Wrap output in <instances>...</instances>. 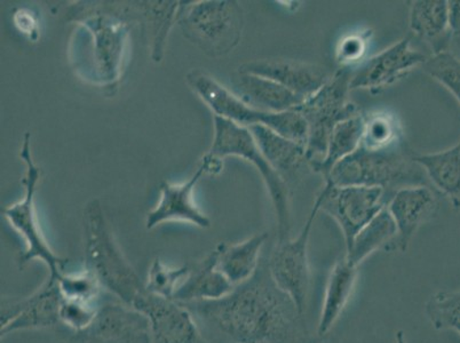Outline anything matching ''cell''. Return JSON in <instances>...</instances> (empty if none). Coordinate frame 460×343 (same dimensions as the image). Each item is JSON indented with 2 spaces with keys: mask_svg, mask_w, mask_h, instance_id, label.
Masks as SVG:
<instances>
[{
  "mask_svg": "<svg viewBox=\"0 0 460 343\" xmlns=\"http://www.w3.org/2000/svg\"><path fill=\"white\" fill-rule=\"evenodd\" d=\"M208 343H309L303 313L271 279L269 267L225 298L181 303Z\"/></svg>",
  "mask_w": 460,
  "mask_h": 343,
  "instance_id": "obj_1",
  "label": "cell"
},
{
  "mask_svg": "<svg viewBox=\"0 0 460 343\" xmlns=\"http://www.w3.org/2000/svg\"><path fill=\"white\" fill-rule=\"evenodd\" d=\"M416 154L405 142L390 149L359 148L333 167L325 182L333 186L382 188L388 202L402 188L430 186L424 169L418 164Z\"/></svg>",
  "mask_w": 460,
  "mask_h": 343,
  "instance_id": "obj_2",
  "label": "cell"
},
{
  "mask_svg": "<svg viewBox=\"0 0 460 343\" xmlns=\"http://www.w3.org/2000/svg\"><path fill=\"white\" fill-rule=\"evenodd\" d=\"M86 268L102 286L132 307L146 291L145 283L116 244L102 205L92 200L84 210Z\"/></svg>",
  "mask_w": 460,
  "mask_h": 343,
  "instance_id": "obj_3",
  "label": "cell"
},
{
  "mask_svg": "<svg viewBox=\"0 0 460 343\" xmlns=\"http://www.w3.org/2000/svg\"><path fill=\"white\" fill-rule=\"evenodd\" d=\"M177 23L183 36L208 57L227 56L240 44L245 18L237 2L208 0L180 4Z\"/></svg>",
  "mask_w": 460,
  "mask_h": 343,
  "instance_id": "obj_4",
  "label": "cell"
},
{
  "mask_svg": "<svg viewBox=\"0 0 460 343\" xmlns=\"http://www.w3.org/2000/svg\"><path fill=\"white\" fill-rule=\"evenodd\" d=\"M186 81L190 89L215 112V116L228 119L246 128L254 127V125H263V127L273 129L279 136L306 146L308 125L300 112L296 110L284 112L257 110L200 70H191L190 73H188Z\"/></svg>",
  "mask_w": 460,
  "mask_h": 343,
  "instance_id": "obj_5",
  "label": "cell"
},
{
  "mask_svg": "<svg viewBox=\"0 0 460 343\" xmlns=\"http://www.w3.org/2000/svg\"><path fill=\"white\" fill-rule=\"evenodd\" d=\"M208 154L223 159L228 156L243 158L256 167L273 203L278 221V242L288 240L291 232L290 191L263 157L250 129L215 116V139Z\"/></svg>",
  "mask_w": 460,
  "mask_h": 343,
  "instance_id": "obj_6",
  "label": "cell"
},
{
  "mask_svg": "<svg viewBox=\"0 0 460 343\" xmlns=\"http://www.w3.org/2000/svg\"><path fill=\"white\" fill-rule=\"evenodd\" d=\"M350 74L352 68L339 69L323 87L296 109L307 121L306 152L311 165L323 159L334 128L359 114L357 104L349 99Z\"/></svg>",
  "mask_w": 460,
  "mask_h": 343,
  "instance_id": "obj_7",
  "label": "cell"
},
{
  "mask_svg": "<svg viewBox=\"0 0 460 343\" xmlns=\"http://www.w3.org/2000/svg\"><path fill=\"white\" fill-rule=\"evenodd\" d=\"M31 140V133L24 134L22 150L20 154L27 166L26 177L22 181L26 194L21 202L4 208L3 215L26 242V250L19 259L20 268L39 259L48 267L49 277L58 279L65 273V266L68 260L53 252L40 229L35 208V194L41 170L33 163Z\"/></svg>",
  "mask_w": 460,
  "mask_h": 343,
  "instance_id": "obj_8",
  "label": "cell"
},
{
  "mask_svg": "<svg viewBox=\"0 0 460 343\" xmlns=\"http://www.w3.org/2000/svg\"><path fill=\"white\" fill-rule=\"evenodd\" d=\"M316 198L320 200V212L332 216L341 227L346 250L350 248L358 233L388 204L386 192L382 188L338 187L330 182H325Z\"/></svg>",
  "mask_w": 460,
  "mask_h": 343,
  "instance_id": "obj_9",
  "label": "cell"
},
{
  "mask_svg": "<svg viewBox=\"0 0 460 343\" xmlns=\"http://www.w3.org/2000/svg\"><path fill=\"white\" fill-rule=\"evenodd\" d=\"M320 212V200L315 199L306 224L301 228L295 240L278 242L271 252L267 267L276 286L292 300L300 313L306 309L309 288H311V271L308 262L309 237L317 215Z\"/></svg>",
  "mask_w": 460,
  "mask_h": 343,
  "instance_id": "obj_10",
  "label": "cell"
},
{
  "mask_svg": "<svg viewBox=\"0 0 460 343\" xmlns=\"http://www.w3.org/2000/svg\"><path fill=\"white\" fill-rule=\"evenodd\" d=\"M79 24L92 36L94 76L102 84L119 81L128 36V23L111 12L90 11Z\"/></svg>",
  "mask_w": 460,
  "mask_h": 343,
  "instance_id": "obj_11",
  "label": "cell"
},
{
  "mask_svg": "<svg viewBox=\"0 0 460 343\" xmlns=\"http://www.w3.org/2000/svg\"><path fill=\"white\" fill-rule=\"evenodd\" d=\"M62 295L58 280L48 277L26 298H3L0 312L2 338L19 330L54 328L60 324Z\"/></svg>",
  "mask_w": 460,
  "mask_h": 343,
  "instance_id": "obj_12",
  "label": "cell"
},
{
  "mask_svg": "<svg viewBox=\"0 0 460 343\" xmlns=\"http://www.w3.org/2000/svg\"><path fill=\"white\" fill-rule=\"evenodd\" d=\"M411 40V35L404 37L377 56L361 62L357 69H352L350 91L378 92L407 76L417 66H424L429 57L412 48Z\"/></svg>",
  "mask_w": 460,
  "mask_h": 343,
  "instance_id": "obj_13",
  "label": "cell"
},
{
  "mask_svg": "<svg viewBox=\"0 0 460 343\" xmlns=\"http://www.w3.org/2000/svg\"><path fill=\"white\" fill-rule=\"evenodd\" d=\"M149 321L153 343H208L185 305L146 290L132 304Z\"/></svg>",
  "mask_w": 460,
  "mask_h": 343,
  "instance_id": "obj_14",
  "label": "cell"
},
{
  "mask_svg": "<svg viewBox=\"0 0 460 343\" xmlns=\"http://www.w3.org/2000/svg\"><path fill=\"white\" fill-rule=\"evenodd\" d=\"M79 334L89 343H153L147 317L128 304L100 307L94 323Z\"/></svg>",
  "mask_w": 460,
  "mask_h": 343,
  "instance_id": "obj_15",
  "label": "cell"
},
{
  "mask_svg": "<svg viewBox=\"0 0 460 343\" xmlns=\"http://www.w3.org/2000/svg\"><path fill=\"white\" fill-rule=\"evenodd\" d=\"M238 71L270 78L305 100L315 94L332 76L324 66L288 58L248 62Z\"/></svg>",
  "mask_w": 460,
  "mask_h": 343,
  "instance_id": "obj_16",
  "label": "cell"
},
{
  "mask_svg": "<svg viewBox=\"0 0 460 343\" xmlns=\"http://www.w3.org/2000/svg\"><path fill=\"white\" fill-rule=\"evenodd\" d=\"M386 207L397 228L395 251L405 252L417 230L438 210V198L430 186L402 188Z\"/></svg>",
  "mask_w": 460,
  "mask_h": 343,
  "instance_id": "obj_17",
  "label": "cell"
},
{
  "mask_svg": "<svg viewBox=\"0 0 460 343\" xmlns=\"http://www.w3.org/2000/svg\"><path fill=\"white\" fill-rule=\"evenodd\" d=\"M203 174L204 169L199 165L190 181L182 185L162 182L160 202L148 213L146 228L154 229L166 221H186L199 228L210 227L211 220L199 210L192 198L195 187Z\"/></svg>",
  "mask_w": 460,
  "mask_h": 343,
  "instance_id": "obj_18",
  "label": "cell"
},
{
  "mask_svg": "<svg viewBox=\"0 0 460 343\" xmlns=\"http://www.w3.org/2000/svg\"><path fill=\"white\" fill-rule=\"evenodd\" d=\"M263 157L269 161L276 173L287 186L296 183L311 170L306 146L287 139L263 125L249 128Z\"/></svg>",
  "mask_w": 460,
  "mask_h": 343,
  "instance_id": "obj_19",
  "label": "cell"
},
{
  "mask_svg": "<svg viewBox=\"0 0 460 343\" xmlns=\"http://www.w3.org/2000/svg\"><path fill=\"white\" fill-rule=\"evenodd\" d=\"M232 92L257 110L284 112L296 110L305 99L270 78L240 73L232 78Z\"/></svg>",
  "mask_w": 460,
  "mask_h": 343,
  "instance_id": "obj_20",
  "label": "cell"
},
{
  "mask_svg": "<svg viewBox=\"0 0 460 343\" xmlns=\"http://www.w3.org/2000/svg\"><path fill=\"white\" fill-rule=\"evenodd\" d=\"M410 31L425 41L434 54L449 51L451 37L449 2L447 0H417L409 16Z\"/></svg>",
  "mask_w": 460,
  "mask_h": 343,
  "instance_id": "obj_21",
  "label": "cell"
},
{
  "mask_svg": "<svg viewBox=\"0 0 460 343\" xmlns=\"http://www.w3.org/2000/svg\"><path fill=\"white\" fill-rule=\"evenodd\" d=\"M358 276V267L344 257L334 263L324 293L323 305L317 325V334L325 336L344 312L354 292Z\"/></svg>",
  "mask_w": 460,
  "mask_h": 343,
  "instance_id": "obj_22",
  "label": "cell"
},
{
  "mask_svg": "<svg viewBox=\"0 0 460 343\" xmlns=\"http://www.w3.org/2000/svg\"><path fill=\"white\" fill-rule=\"evenodd\" d=\"M267 238L269 233H262L237 244L217 246V268L234 286L248 282L257 273Z\"/></svg>",
  "mask_w": 460,
  "mask_h": 343,
  "instance_id": "obj_23",
  "label": "cell"
},
{
  "mask_svg": "<svg viewBox=\"0 0 460 343\" xmlns=\"http://www.w3.org/2000/svg\"><path fill=\"white\" fill-rule=\"evenodd\" d=\"M235 288L217 268V251H212L194 268L186 282L179 288L174 301L179 303L215 301L225 298Z\"/></svg>",
  "mask_w": 460,
  "mask_h": 343,
  "instance_id": "obj_24",
  "label": "cell"
},
{
  "mask_svg": "<svg viewBox=\"0 0 460 343\" xmlns=\"http://www.w3.org/2000/svg\"><path fill=\"white\" fill-rule=\"evenodd\" d=\"M435 189L460 210V148L458 145L443 152L415 156Z\"/></svg>",
  "mask_w": 460,
  "mask_h": 343,
  "instance_id": "obj_25",
  "label": "cell"
},
{
  "mask_svg": "<svg viewBox=\"0 0 460 343\" xmlns=\"http://www.w3.org/2000/svg\"><path fill=\"white\" fill-rule=\"evenodd\" d=\"M396 238V224L390 211L385 207L358 233L350 248L346 250L345 258L359 267L378 250L394 252Z\"/></svg>",
  "mask_w": 460,
  "mask_h": 343,
  "instance_id": "obj_26",
  "label": "cell"
},
{
  "mask_svg": "<svg viewBox=\"0 0 460 343\" xmlns=\"http://www.w3.org/2000/svg\"><path fill=\"white\" fill-rule=\"evenodd\" d=\"M363 132H365V116L361 112L341 121L330 136L323 159L312 164L311 170L321 174L325 181L338 163L344 161L361 146Z\"/></svg>",
  "mask_w": 460,
  "mask_h": 343,
  "instance_id": "obj_27",
  "label": "cell"
},
{
  "mask_svg": "<svg viewBox=\"0 0 460 343\" xmlns=\"http://www.w3.org/2000/svg\"><path fill=\"white\" fill-rule=\"evenodd\" d=\"M403 129L397 116L377 111L365 116L361 146L367 150H385L403 144Z\"/></svg>",
  "mask_w": 460,
  "mask_h": 343,
  "instance_id": "obj_28",
  "label": "cell"
},
{
  "mask_svg": "<svg viewBox=\"0 0 460 343\" xmlns=\"http://www.w3.org/2000/svg\"><path fill=\"white\" fill-rule=\"evenodd\" d=\"M139 5L153 32V60L161 62L171 27L177 22L180 2H146Z\"/></svg>",
  "mask_w": 460,
  "mask_h": 343,
  "instance_id": "obj_29",
  "label": "cell"
},
{
  "mask_svg": "<svg viewBox=\"0 0 460 343\" xmlns=\"http://www.w3.org/2000/svg\"><path fill=\"white\" fill-rule=\"evenodd\" d=\"M190 274V266L171 268L156 259L150 267L147 282L145 283L146 290L161 298L174 300L179 288Z\"/></svg>",
  "mask_w": 460,
  "mask_h": 343,
  "instance_id": "obj_30",
  "label": "cell"
},
{
  "mask_svg": "<svg viewBox=\"0 0 460 343\" xmlns=\"http://www.w3.org/2000/svg\"><path fill=\"white\" fill-rule=\"evenodd\" d=\"M57 280L62 298L65 300L96 303L102 287L96 276L87 268L77 273H64Z\"/></svg>",
  "mask_w": 460,
  "mask_h": 343,
  "instance_id": "obj_31",
  "label": "cell"
},
{
  "mask_svg": "<svg viewBox=\"0 0 460 343\" xmlns=\"http://www.w3.org/2000/svg\"><path fill=\"white\" fill-rule=\"evenodd\" d=\"M426 74L445 86L460 104V60L453 53L443 52L429 57L421 66Z\"/></svg>",
  "mask_w": 460,
  "mask_h": 343,
  "instance_id": "obj_32",
  "label": "cell"
},
{
  "mask_svg": "<svg viewBox=\"0 0 460 343\" xmlns=\"http://www.w3.org/2000/svg\"><path fill=\"white\" fill-rule=\"evenodd\" d=\"M426 313L437 330H451L460 321V290L441 291L430 296Z\"/></svg>",
  "mask_w": 460,
  "mask_h": 343,
  "instance_id": "obj_33",
  "label": "cell"
},
{
  "mask_svg": "<svg viewBox=\"0 0 460 343\" xmlns=\"http://www.w3.org/2000/svg\"><path fill=\"white\" fill-rule=\"evenodd\" d=\"M99 308L96 303H83V301L62 298L60 324H64L78 334L85 332L94 323Z\"/></svg>",
  "mask_w": 460,
  "mask_h": 343,
  "instance_id": "obj_34",
  "label": "cell"
},
{
  "mask_svg": "<svg viewBox=\"0 0 460 343\" xmlns=\"http://www.w3.org/2000/svg\"><path fill=\"white\" fill-rule=\"evenodd\" d=\"M372 37L371 31L349 33L339 41L336 48V61L341 68H352L366 56Z\"/></svg>",
  "mask_w": 460,
  "mask_h": 343,
  "instance_id": "obj_35",
  "label": "cell"
},
{
  "mask_svg": "<svg viewBox=\"0 0 460 343\" xmlns=\"http://www.w3.org/2000/svg\"><path fill=\"white\" fill-rule=\"evenodd\" d=\"M15 23L23 33H35L37 35V23L31 13H24L23 11L15 14Z\"/></svg>",
  "mask_w": 460,
  "mask_h": 343,
  "instance_id": "obj_36",
  "label": "cell"
},
{
  "mask_svg": "<svg viewBox=\"0 0 460 343\" xmlns=\"http://www.w3.org/2000/svg\"><path fill=\"white\" fill-rule=\"evenodd\" d=\"M449 26L453 36H460V0L449 2Z\"/></svg>",
  "mask_w": 460,
  "mask_h": 343,
  "instance_id": "obj_37",
  "label": "cell"
},
{
  "mask_svg": "<svg viewBox=\"0 0 460 343\" xmlns=\"http://www.w3.org/2000/svg\"><path fill=\"white\" fill-rule=\"evenodd\" d=\"M200 166L203 167L204 173L212 175L219 174L224 167L223 158L212 156V154H208L207 156L203 158Z\"/></svg>",
  "mask_w": 460,
  "mask_h": 343,
  "instance_id": "obj_38",
  "label": "cell"
},
{
  "mask_svg": "<svg viewBox=\"0 0 460 343\" xmlns=\"http://www.w3.org/2000/svg\"><path fill=\"white\" fill-rule=\"evenodd\" d=\"M394 343H407V340H405V337L403 332H397L395 336V341Z\"/></svg>",
  "mask_w": 460,
  "mask_h": 343,
  "instance_id": "obj_39",
  "label": "cell"
},
{
  "mask_svg": "<svg viewBox=\"0 0 460 343\" xmlns=\"http://www.w3.org/2000/svg\"><path fill=\"white\" fill-rule=\"evenodd\" d=\"M451 330H455L456 332H457L460 336V321H458V323L454 324Z\"/></svg>",
  "mask_w": 460,
  "mask_h": 343,
  "instance_id": "obj_40",
  "label": "cell"
},
{
  "mask_svg": "<svg viewBox=\"0 0 460 343\" xmlns=\"http://www.w3.org/2000/svg\"><path fill=\"white\" fill-rule=\"evenodd\" d=\"M458 145H459V148H460V141H459V144H458Z\"/></svg>",
  "mask_w": 460,
  "mask_h": 343,
  "instance_id": "obj_41",
  "label": "cell"
}]
</instances>
